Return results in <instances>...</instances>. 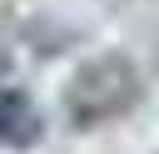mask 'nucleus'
I'll list each match as a JSON object with an SVG mask.
<instances>
[{
	"instance_id": "nucleus-3",
	"label": "nucleus",
	"mask_w": 159,
	"mask_h": 154,
	"mask_svg": "<svg viewBox=\"0 0 159 154\" xmlns=\"http://www.w3.org/2000/svg\"><path fill=\"white\" fill-rule=\"evenodd\" d=\"M5 75H10V50L0 45V79H5Z\"/></svg>"
},
{
	"instance_id": "nucleus-2",
	"label": "nucleus",
	"mask_w": 159,
	"mask_h": 154,
	"mask_svg": "<svg viewBox=\"0 0 159 154\" xmlns=\"http://www.w3.org/2000/svg\"><path fill=\"white\" fill-rule=\"evenodd\" d=\"M45 134V119L25 89H0V144L5 149H30Z\"/></svg>"
},
{
	"instance_id": "nucleus-1",
	"label": "nucleus",
	"mask_w": 159,
	"mask_h": 154,
	"mask_svg": "<svg viewBox=\"0 0 159 154\" xmlns=\"http://www.w3.org/2000/svg\"><path fill=\"white\" fill-rule=\"evenodd\" d=\"M134 99H139V79H134V65L119 55H99V60L80 65L65 89V109L75 124H104V119L124 114Z\"/></svg>"
}]
</instances>
